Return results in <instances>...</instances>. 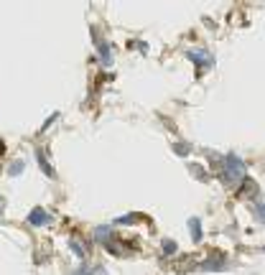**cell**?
I'll return each mask as SVG.
<instances>
[{
	"label": "cell",
	"mask_w": 265,
	"mask_h": 275,
	"mask_svg": "<svg viewBox=\"0 0 265 275\" xmlns=\"http://www.w3.org/2000/svg\"><path fill=\"white\" fill-rule=\"evenodd\" d=\"M74 275H107L102 268H79Z\"/></svg>",
	"instance_id": "9c48e42d"
},
{
	"label": "cell",
	"mask_w": 265,
	"mask_h": 275,
	"mask_svg": "<svg viewBox=\"0 0 265 275\" xmlns=\"http://www.w3.org/2000/svg\"><path fill=\"white\" fill-rule=\"evenodd\" d=\"M69 245H72V252H74V255H76V257H84V255H87V252H84V247H82V242H79V239H72V242H69Z\"/></svg>",
	"instance_id": "30bf717a"
},
{
	"label": "cell",
	"mask_w": 265,
	"mask_h": 275,
	"mask_svg": "<svg viewBox=\"0 0 265 275\" xmlns=\"http://www.w3.org/2000/svg\"><path fill=\"white\" fill-rule=\"evenodd\" d=\"M49 222H51V214H46L41 206L28 214V224H31V227H43V224H49Z\"/></svg>",
	"instance_id": "7a4b0ae2"
},
{
	"label": "cell",
	"mask_w": 265,
	"mask_h": 275,
	"mask_svg": "<svg viewBox=\"0 0 265 275\" xmlns=\"http://www.w3.org/2000/svg\"><path fill=\"white\" fill-rule=\"evenodd\" d=\"M173 151L179 153V156H186V153H189V148H186L184 143H176V145H173Z\"/></svg>",
	"instance_id": "5bb4252c"
},
{
	"label": "cell",
	"mask_w": 265,
	"mask_h": 275,
	"mask_svg": "<svg viewBox=\"0 0 265 275\" xmlns=\"http://www.w3.org/2000/svg\"><path fill=\"white\" fill-rule=\"evenodd\" d=\"M176 242H171V239H163V255H171V252H176Z\"/></svg>",
	"instance_id": "7c38bea8"
},
{
	"label": "cell",
	"mask_w": 265,
	"mask_h": 275,
	"mask_svg": "<svg viewBox=\"0 0 265 275\" xmlns=\"http://www.w3.org/2000/svg\"><path fill=\"white\" fill-rule=\"evenodd\" d=\"M202 270H225V260H207L202 262Z\"/></svg>",
	"instance_id": "ba28073f"
},
{
	"label": "cell",
	"mask_w": 265,
	"mask_h": 275,
	"mask_svg": "<svg viewBox=\"0 0 265 275\" xmlns=\"http://www.w3.org/2000/svg\"><path fill=\"white\" fill-rule=\"evenodd\" d=\"M252 212H255V216L263 222V227H265V201H260V204H255L252 206Z\"/></svg>",
	"instance_id": "8fae6325"
},
{
	"label": "cell",
	"mask_w": 265,
	"mask_h": 275,
	"mask_svg": "<svg viewBox=\"0 0 265 275\" xmlns=\"http://www.w3.org/2000/svg\"><path fill=\"white\" fill-rule=\"evenodd\" d=\"M242 178H245V163H242V158L229 153L225 156L222 160V181L227 183V186H237V183H242Z\"/></svg>",
	"instance_id": "6da1fadb"
},
{
	"label": "cell",
	"mask_w": 265,
	"mask_h": 275,
	"mask_svg": "<svg viewBox=\"0 0 265 275\" xmlns=\"http://www.w3.org/2000/svg\"><path fill=\"white\" fill-rule=\"evenodd\" d=\"M189 59L194 61V64H199V66H212L214 61H212V56H209V54H204V51H189Z\"/></svg>",
	"instance_id": "3957f363"
},
{
	"label": "cell",
	"mask_w": 265,
	"mask_h": 275,
	"mask_svg": "<svg viewBox=\"0 0 265 275\" xmlns=\"http://www.w3.org/2000/svg\"><path fill=\"white\" fill-rule=\"evenodd\" d=\"M189 227H191V239L194 242H202V222L194 216V219H189Z\"/></svg>",
	"instance_id": "8992f818"
},
{
	"label": "cell",
	"mask_w": 265,
	"mask_h": 275,
	"mask_svg": "<svg viewBox=\"0 0 265 275\" xmlns=\"http://www.w3.org/2000/svg\"><path fill=\"white\" fill-rule=\"evenodd\" d=\"M240 194L242 196H250V194H258V183L252 181V178H242V189H240Z\"/></svg>",
	"instance_id": "5b68a950"
},
{
	"label": "cell",
	"mask_w": 265,
	"mask_h": 275,
	"mask_svg": "<svg viewBox=\"0 0 265 275\" xmlns=\"http://www.w3.org/2000/svg\"><path fill=\"white\" fill-rule=\"evenodd\" d=\"M20 171H23V160H16V163L10 166V174H13V176H18Z\"/></svg>",
	"instance_id": "4fadbf2b"
},
{
	"label": "cell",
	"mask_w": 265,
	"mask_h": 275,
	"mask_svg": "<svg viewBox=\"0 0 265 275\" xmlns=\"http://www.w3.org/2000/svg\"><path fill=\"white\" fill-rule=\"evenodd\" d=\"M0 153H3V140H0Z\"/></svg>",
	"instance_id": "2e32d148"
},
{
	"label": "cell",
	"mask_w": 265,
	"mask_h": 275,
	"mask_svg": "<svg viewBox=\"0 0 265 275\" xmlns=\"http://www.w3.org/2000/svg\"><path fill=\"white\" fill-rule=\"evenodd\" d=\"M36 158H38V163H41V171H43V174L54 178V168L49 166V160H46V156H43V151H36Z\"/></svg>",
	"instance_id": "52a82bcc"
},
{
	"label": "cell",
	"mask_w": 265,
	"mask_h": 275,
	"mask_svg": "<svg viewBox=\"0 0 265 275\" xmlns=\"http://www.w3.org/2000/svg\"><path fill=\"white\" fill-rule=\"evenodd\" d=\"M3 204H5V201H3V199H0V214H3Z\"/></svg>",
	"instance_id": "9a60e30c"
},
{
	"label": "cell",
	"mask_w": 265,
	"mask_h": 275,
	"mask_svg": "<svg viewBox=\"0 0 265 275\" xmlns=\"http://www.w3.org/2000/svg\"><path fill=\"white\" fill-rule=\"evenodd\" d=\"M97 49H99V56H102V64H105V66H110V64H113V54H110V46H107V41L97 39Z\"/></svg>",
	"instance_id": "277c9868"
}]
</instances>
